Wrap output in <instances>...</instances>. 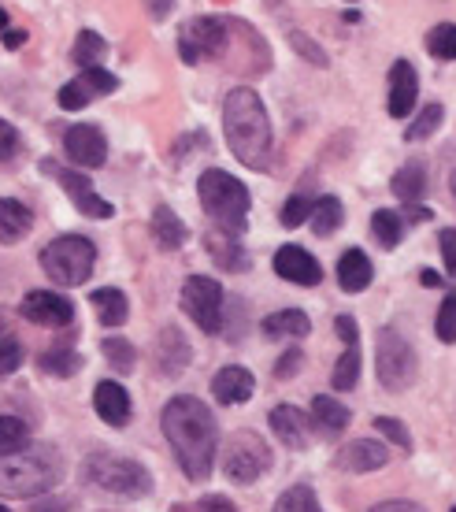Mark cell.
<instances>
[{
  "instance_id": "52",
  "label": "cell",
  "mask_w": 456,
  "mask_h": 512,
  "mask_svg": "<svg viewBox=\"0 0 456 512\" xmlns=\"http://www.w3.org/2000/svg\"><path fill=\"white\" fill-rule=\"evenodd\" d=\"M23 41H26L23 30H4V45H8V49H19Z\"/></svg>"
},
{
  "instance_id": "2",
  "label": "cell",
  "mask_w": 456,
  "mask_h": 512,
  "mask_svg": "<svg viewBox=\"0 0 456 512\" xmlns=\"http://www.w3.org/2000/svg\"><path fill=\"white\" fill-rule=\"evenodd\" d=\"M223 130H227L230 153L238 156L241 164L253 167V171L267 167V156H271V119H267L260 93L249 90V86L230 90L227 101H223Z\"/></svg>"
},
{
  "instance_id": "3",
  "label": "cell",
  "mask_w": 456,
  "mask_h": 512,
  "mask_svg": "<svg viewBox=\"0 0 456 512\" xmlns=\"http://www.w3.org/2000/svg\"><path fill=\"white\" fill-rule=\"evenodd\" d=\"M197 193H201V208L219 223V231L241 234L245 223H249V190L245 182H238L230 171H204L201 182H197Z\"/></svg>"
},
{
  "instance_id": "38",
  "label": "cell",
  "mask_w": 456,
  "mask_h": 512,
  "mask_svg": "<svg viewBox=\"0 0 456 512\" xmlns=\"http://www.w3.org/2000/svg\"><path fill=\"white\" fill-rule=\"evenodd\" d=\"M442 116H445V108H442V104H427V108L419 112L416 123H412V127L405 130V138H408V141H423V138H431L434 130L442 127Z\"/></svg>"
},
{
  "instance_id": "16",
  "label": "cell",
  "mask_w": 456,
  "mask_h": 512,
  "mask_svg": "<svg viewBox=\"0 0 456 512\" xmlns=\"http://www.w3.org/2000/svg\"><path fill=\"white\" fill-rule=\"evenodd\" d=\"M416 97H419V78H416V67L408 64V60H397L390 67V116L393 119H405L412 108H416Z\"/></svg>"
},
{
  "instance_id": "56",
  "label": "cell",
  "mask_w": 456,
  "mask_h": 512,
  "mask_svg": "<svg viewBox=\"0 0 456 512\" xmlns=\"http://www.w3.org/2000/svg\"><path fill=\"white\" fill-rule=\"evenodd\" d=\"M4 26H8V15H4V8H0V30H4Z\"/></svg>"
},
{
  "instance_id": "35",
  "label": "cell",
  "mask_w": 456,
  "mask_h": 512,
  "mask_svg": "<svg viewBox=\"0 0 456 512\" xmlns=\"http://www.w3.org/2000/svg\"><path fill=\"white\" fill-rule=\"evenodd\" d=\"M93 97H97V90L86 82V75H78V78H71L67 86H60V108H64V112H78V108H86Z\"/></svg>"
},
{
  "instance_id": "54",
  "label": "cell",
  "mask_w": 456,
  "mask_h": 512,
  "mask_svg": "<svg viewBox=\"0 0 456 512\" xmlns=\"http://www.w3.org/2000/svg\"><path fill=\"white\" fill-rule=\"evenodd\" d=\"M67 501H52V505H34V512H64Z\"/></svg>"
},
{
  "instance_id": "12",
  "label": "cell",
  "mask_w": 456,
  "mask_h": 512,
  "mask_svg": "<svg viewBox=\"0 0 456 512\" xmlns=\"http://www.w3.org/2000/svg\"><path fill=\"white\" fill-rule=\"evenodd\" d=\"M19 312H23L30 323H38V327H67V323L75 320L71 297L52 294V290H34V294H26Z\"/></svg>"
},
{
  "instance_id": "51",
  "label": "cell",
  "mask_w": 456,
  "mask_h": 512,
  "mask_svg": "<svg viewBox=\"0 0 456 512\" xmlns=\"http://www.w3.org/2000/svg\"><path fill=\"white\" fill-rule=\"evenodd\" d=\"M401 216H405V223H423V219H431L434 212L431 208H419V205H408L405 212H401Z\"/></svg>"
},
{
  "instance_id": "47",
  "label": "cell",
  "mask_w": 456,
  "mask_h": 512,
  "mask_svg": "<svg viewBox=\"0 0 456 512\" xmlns=\"http://www.w3.org/2000/svg\"><path fill=\"white\" fill-rule=\"evenodd\" d=\"M334 331H338V338H342L345 346H356V338H360L353 316H338V320H334Z\"/></svg>"
},
{
  "instance_id": "9",
  "label": "cell",
  "mask_w": 456,
  "mask_h": 512,
  "mask_svg": "<svg viewBox=\"0 0 456 512\" xmlns=\"http://www.w3.org/2000/svg\"><path fill=\"white\" fill-rule=\"evenodd\" d=\"M182 308L204 334L223 331V286L208 275H190L182 286Z\"/></svg>"
},
{
  "instance_id": "1",
  "label": "cell",
  "mask_w": 456,
  "mask_h": 512,
  "mask_svg": "<svg viewBox=\"0 0 456 512\" xmlns=\"http://www.w3.org/2000/svg\"><path fill=\"white\" fill-rule=\"evenodd\" d=\"M160 423H164V435L171 442V449H175L182 472L190 475L193 483H204L216 468L219 453V431L212 409L197 397L178 394L164 405Z\"/></svg>"
},
{
  "instance_id": "46",
  "label": "cell",
  "mask_w": 456,
  "mask_h": 512,
  "mask_svg": "<svg viewBox=\"0 0 456 512\" xmlns=\"http://www.w3.org/2000/svg\"><path fill=\"white\" fill-rule=\"evenodd\" d=\"M301 349H290V353H286V357L279 360V364H275V379H293V375L301 372Z\"/></svg>"
},
{
  "instance_id": "5",
  "label": "cell",
  "mask_w": 456,
  "mask_h": 512,
  "mask_svg": "<svg viewBox=\"0 0 456 512\" xmlns=\"http://www.w3.org/2000/svg\"><path fill=\"white\" fill-rule=\"evenodd\" d=\"M86 479L101 494H112V498H145L152 490V475L141 468L138 461L130 457H112V453H89L86 461Z\"/></svg>"
},
{
  "instance_id": "21",
  "label": "cell",
  "mask_w": 456,
  "mask_h": 512,
  "mask_svg": "<svg viewBox=\"0 0 456 512\" xmlns=\"http://www.w3.org/2000/svg\"><path fill=\"white\" fill-rule=\"evenodd\" d=\"M312 423L319 427L323 438H338L345 427H349V409H345L338 397L319 394L316 401H312Z\"/></svg>"
},
{
  "instance_id": "49",
  "label": "cell",
  "mask_w": 456,
  "mask_h": 512,
  "mask_svg": "<svg viewBox=\"0 0 456 512\" xmlns=\"http://www.w3.org/2000/svg\"><path fill=\"white\" fill-rule=\"evenodd\" d=\"M368 512H423V509H419L416 501H382V505H375Z\"/></svg>"
},
{
  "instance_id": "8",
  "label": "cell",
  "mask_w": 456,
  "mask_h": 512,
  "mask_svg": "<svg viewBox=\"0 0 456 512\" xmlns=\"http://www.w3.org/2000/svg\"><path fill=\"white\" fill-rule=\"evenodd\" d=\"M271 468V449L260 435L253 431H238V435L227 438V449H223V475L230 483H241L249 487L260 475Z\"/></svg>"
},
{
  "instance_id": "53",
  "label": "cell",
  "mask_w": 456,
  "mask_h": 512,
  "mask_svg": "<svg viewBox=\"0 0 456 512\" xmlns=\"http://www.w3.org/2000/svg\"><path fill=\"white\" fill-rule=\"evenodd\" d=\"M419 282H423V286H442V275H438V271H431V268H423V271H419Z\"/></svg>"
},
{
  "instance_id": "23",
  "label": "cell",
  "mask_w": 456,
  "mask_h": 512,
  "mask_svg": "<svg viewBox=\"0 0 456 512\" xmlns=\"http://www.w3.org/2000/svg\"><path fill=\"white\" fill-rule=\"evenodd\" d=\"M390 190L405 201V205H416L419 197L427 193V164L423 160H408L405 167H397Z\"/></svg>"
},
{
  "instance_id": "40",
  "label": "cell",
  "mask_w": 456,
  "mask_h": 512,
  "mask_svg": "<svg viewBox=\"0 0 456 512\" xmlns=\"http://www.w3.org/2000/svg\"><path fill=\"white\" fill-rule=\"evenodd\" d=\"M312 205H316V201H308V197H304V193H297V197H290V201H286V205H282V227H301L304 219H312Z\"/></svg>"
},
{
  "instance_id": "18",
  "label": "cell",
  "mask_w": 456,
  "mask_h": 512,
  "mask_svg": "<svg viewBox=\"0 0 456 512\" xmlns=\"http://www.w3.org/2000/svg\"><path fill=\"white\" fill-rule=\"evenodd\" d=\"M253 390H256L253 372H245L238 364L216 372V379H212V394H216L219 405H245V401L253 397Z\"/></svg>"
},
{
  "instance_id": "57",
  "label": "cell",
  "mask_w": 456,
  "mask_h": 512,
  "mask_svg": "<svg viewBox=\"0 0 456 512\" xmlns=\"http://www.w3.org/2000/svg\"><path fill=\"white\" fill-rule=\"evenodd\" d=\"M0 512H8V509H4V505H0Z\"/></svg>"
},
{
  "instance_id": "33",
  "label": "cell",
  "mask_w": 456,
  "mask_h": 512,
  "mask_svg": "<svg viewBox=\"0 0 456 512\" xmlns=\"http://www.w3.org/2000/svg\"><path fill=\"white\" fill-rule=\"evenodd\" d=\"M275 512H323V509H319L316 490L301 483V487H290L279 501H275Z\"/></svg>"
},
{
  "instance_id": "27",
  "label": "cell",
  "mask_w": 456,
  "mask_h": 512,
  "mask_svg": "<svg viewBox=\"0 0 456 512\" xmlns=\"http://www.w3.org/2000/svg\"><path fill=\"white\" fill-rule=\"evenodd\" d=\"M208 253H212V260H216L219 268H230V271H241L245 264H249L238 245V234H227V231L208 234Z\"/></svg>"
},
{
  "instance_id": "58",
  "label": "cell",
  "mask_w": 456,
  "mask_h": 512,
  "mask_svg": "<svg viewBox=\"0 0 456 512\" xmlns=\"http://www.w3.org/2000/svg\"><path fill=\"white\" fill-rule=\"evenodd\" d=\"M453 512H456V509H453Z\"/></svg>"
},
{
  "instance_id": "39",
  "label": "cell",
  "mask_w": 456,
  "mask_h": 512,
  "mask_svg": "<svg viewBox=\"0 0 456 512\" xmlns=\"http://www.w3.org/2000/svg\"><path fill=\"white\" fill-rule=\"evenodd\" d=\"M434 331H438V338H442L445 346H453L456 342V290H449V297H445L442 308H438Z\"/></svg>"
},
{
  "instance_id": "31",
  "label": "cell",
  "mask_w": 456,
  "mask_h": 512,
  "mask_svg": "<svg viewBox=\"0 0 456 512\" xmlns=\"http://www.w3.org/2000/svg\"><path fill=\"white\" fill-rule=\"evenodd\" d=\"M104 49H108V45H104V38L97 30H82L75 41V64L82 67V71H86V67H101L97 60L104 56Z\"/></svg>"
},
{
  "instance_id": "43",
  "label": "cell",
  "mask_w": 456,
  "mask_h": 512,
  "mask_svg": "<svg viewBox=\"0 0 456 512\" xmlns=\"http://www.w3.org/2000/svg\"><path fill=\"white\" fill-rule=\"evenodd\" d=\"M82 75H86V82H89V86H93L97 93H112V90H119V78H115L112 71H104V67H86Z\"/></svg>"
},
{
  "instance_id": "55",
  "label": "cell",
  "mask_w": 456,
  "mask_h": 512,
  "mask_svg": "<svg viewBox=\"0 0 456 512\" xmlns=\"http://www.w3.org/2000/svg\"><path fill=\"white\" fill-rule=\"evenodd\" d=\"M449 186H453V201H456V171L449 175Z\"/></svg>"
},
{
  "instance_id": "15",
  "label": "cell",
  "mask_w": 456,
  "mask_h": 512,
  "mask_svg": "<svg viewBox=\"0 0 456 512\" xmlns=\"http://www.w3.org/2000/svg\"><path fill=\"white\" fill-rule=\"evenodd\" d=\"M334 464H338L342 472H353V475L379 472V468L390 464V449L382 446V442H371V438H356V442L338 449Z\"/></svg>"
},
{
  "instance_id": "44",
  "label": "cell",
  "mask_w": 456,
  "mask_h": 512,
  "mask_svg": "<svg viewBox=\"0 0 456 512\" xmlns=\"http://www.w3.org/2000/svg\"><path fill=\"white\" fill-rule=\"evenodd\" d=\"M438 245H442V260H445V271L456 275V227H445L438 234Z\"/></svg>"
},
{
  "instance_id": "28",
  "label": "cell",
  "mask_w": 456,
  "mask_h": 512,
  "mask_svg": "<svg viewBox=\"0 0 456 512\" xmlns=\"http://www.w3.org/2000/svg\"><path fill=\"white\" fill-rule=\"evenodd\" d=\"M371 231H375L382 249H397L401 238H405V216L393 212V208H379V212L371 216Z\"/></svg>"
},
{
  "instance_id": "25",
  "label": "cell",
  "mask_w": 456,
  "mask_h": 512,
  "mask_svg": "<svg viewBox=\"0 0 456 512\" xmlns=\"http://www.w3.org/2000/svg\"><path fill=\"white\" fill-rule=\"evenodd\" d=\"M152 238H156L160 249H182L186 238H190V231H186V223H182L171 208L160 205L156 212H152Z\"/></svg>"
},
{
  "instance_id": "14",
  "label": "cell",
  "mask_w": 456,
  "mask_h": 512,
  "mask_svg": "<svg viewBox=\"0 0 456 512\" xmlns=\"http://www.w3.org/2000/svg\"><path fill=\"white\" fill-rule=\"evenodd\" d=\"M275 275H282L293 286H319L323 268H319L316 256L301 249V245H282L279 253H275Z\"/></svg>"
},
{
  "instance_id": "37",
  "label": "cell",
  "mask_w": 456,
  "mask_h": 512,
  "mask_svg": "<svg viewBox=\"0 0 456 512\" xmlns=\"http://www.w3.org/2000/svg\"><path fill=\"white\" fill-rule=\"evenodd\" d=\"M104 357L112 360L115 368H119V372L127 375V372H134V364H138V349L130 346V342H123V338H104Z\"/></svg>"
},
{
  "instance_id": "41",
  "label": "cell",
  "mask_w": 456,
  "mask_h": 512,
  "mask_svg": "<svg viewBox=\"0 0 456 512\" xmlns=\"http://www.w3.org/2000/svg\"><path fill=\"white\" fill-rule=\"evenodd\" d=\"M375 427H379L382 435L390 438L401 453H412V435L405 431V423H401V420H393V416H379V420H375Z\"/></svg>"
},
{
  "instance_id": "42",
  "label": "cell",
  "mask_w": 456,
  "mask_h": 512,
  "mask_svg": "<svg viewBox=\"0 0 456 512\" xmlns=\"http://www.w3.org/2000/svg\"><path fill=\"white\" fill-rule=\"evenodd\" d=\"M23 364V346L15 338H0V375H12Z\"/></svg>"
},
{
  "instance_id": "20",
  "label": "cell",
  "mask_w": 456,
  "mask_h": 512,
  "mask_svg": "<svg viewBox=\"0 0 456 512\" xmlns=\"http://www.w3.org/2000/svg\"><path fill=\"white\" fill-rule=\"evenodd\" d=\"M30 227H34L30 208L23 201H15V197H0V242L15 245L19 238L30 234Z\"/></svg>"
},
{
  "instance_id": "11",
  "label": "cell",
  "mask_w": 456,
  "mask_h": 512,
  "mask_svg": "<svg viewBox=\"0 0 456 512\" xmlns=\"http://www.w3.org/2000/svg\"><path fill=\"white\" fill-rule=\"evenodd\" d=\"M41 171H45V175H52V179L64 186V193L71 197V205H75L82 216H89V219H108V216H112V205L104 201L101 193L93 190V182H89L82 171H71V167L52 164V160H45V164H41Z\"/></svg>"
},
{
  "instance_id": "34",
  "label": "cell",
  "mask_w": 456,
  "mask_h": 512,
  "mask_svg": "<svg viewBox=\"0 0 456 512\" xmlns=\"http://www.w3.org/2000/svg\"><path fill=\"white\" fill-rule=\"evenodd\" d=\"M427 52L434 60H456V26L453 23H438L427 34Z\"/></svg>"
},
{
  "instance_id": "29",
  "label": "cell",
  "mask_w": 456,
  "mask_h": 512,
  "mask_svg": "<svg viewBox=\"0 0 456 512\" xmlns=\"http://www.w3.org/2000/svg\"><path fill=\"white\" fill-rule=\"evenodd\" d=\"M342 219H345V212H342V201L338 197H319L316 205H312V231L319 234V238H327V234H334L338 227H342Z\"/></svg>"
},
{
  "instance_id": "45",
  "label": "cell",
  "mask_w": 456,
  "mask_h": 512,
  "mask_svg": "<svg viewBox=\"0 0 456 512\" xmlns=\"http://www.w3.org/2000/svg\"><path fill=\"white\" fill-rule=\"evenodd\" d=\"M15 149H19V130L8 119H0V160H8Z\"/></svg>"
},
{
  "instance_id": "6",
  "label": "cell",
  "mask_w": 456,
  "mask_h": 512,
  "mask_svg": "<svg viewBox=\"0 0 456 512\" xmlns=\"http://www.w3.org/2000/svg\"><path fill=\"white\" fill-rule=\"evenodd\" d=\"M41 268L60 286H82L97 268V245L82 234H64L41 249Z\"/></svg>"
},
{
  "instance_id": "50",
  "label": "cell",
  "mask_w": 456,
  "mask_h": 512,
  "mask_svg": "<svg viewBox=\"0 0 456 512\" xmlns=\"http://www.w3.org/2000/svg\"><path fill=\"white\" fill-rule=\"evenodd\" d=\"M201 512H238V509H234L227 498H204L201 501Z\"/></svg>"
},
{
  "instance_id": "4",
  "label": "cell",
  "mask_w": 456,
  "mask_h": 512,
  "mask_svg": "<svg viewBox=\"0 0 456 512\" xmlns=\"http://www.w3.org/2000/svg\"><path fill=\"white\" fill-rule=\"evenodd\" d=\"M60 464L49 449L38 453H0V498H38L56 487Z\"/></svg>"
},
{
  "instance_id": "36",
  "label": "cell",
  "mask_w": 456,
  "mask_h": 512,
  "mask_svg": "<svg viewBox=\"0 0 456 512\" xmlns=\"http://www.w3.org/2000/svg\"><path fill=\"white\" fill-rule=\"evenodd\" d=\"M41 368L49 375H60V379H67V375H75L78 368H82V357H78L75 349H52V353H45L41 357Z\"/></svg>"
},
{
  "instance_id": "30",
  "label": "cell",
  "mask_w": 456,
  "mask_h": 512,
  "mask_svg": "<svg viewBox=\"0 0 456 512\" xmlns=\"http://www.w3.org/2000/svg\"><path fill=\"white\" fill-rule=\"evenodd\" d=\"M356 379H360V349L349 346L338 357V364H334V375H330V383H334V390H353Z\"/></svg>"
},
{
  "instance_id": "48",
  "label": "cell",
  "mask_w": 456,
  "mask_h": 512,
  "mask_svg": "<svg viewBox=\"0 0 456 512\" xmlns=\"http://www.w3.org/2000/svg\"><path fill=\"white\" fill-rule=\"evenodd\" d=\"M290 41H293V45H297V49L304 52V56H312V60H316L319 67L327 64V52H323V49H316V45H312V41H304V34H290Z\"/></svg>"
},
{
  "instance_id": "24",
  "label": "cell",
  "mask_w": 456,
  "mask_h": 512,
  "mask_svg": "<svg viewBox=\"0 0 456 512\" xmlns=\"http://www.w3.org/2000/svg\"><path fill=\"white\" fill-rule=\"evenodd\" d=\"M260 331L267 338H304V334L312 331V320L304 316L301 308H282V312H271L264 323H260Z\"/></svg>"
},
{
  "instance_id": "19",
  "label": "cell",
  "mask_w": 456,
  "mask_h": 512,
  "mask_svg": "<svg viewBox=\"0 0 456 512\" xmlns=\"http://www.w3.org/2000/svg\"><path fill=\"white\" fill-rule=\"evenodd\" d=\"M93 409H97V416H101L104 423L123 427V423L130 420V394L119 383L104 379V383H97V390H93Z\"/></svg>"
},
{
  "instance_id": "10",
  "label": "cell",
  "mask_w": 456,
  "mask_h": 512,
  "mask_svg": "<svg viewBox=\"0 0 456 512\" xmlns=\"http://www.w3.org/2000/svg\"><path fill=\"white\" fill-rule=\"evenodd\" d=\"M223 49H227V23H223V19L197 15V19L182 23V30H178V52H182L186 64L216 60Z\"/></svg>"
},
{
  "instance_id": "13",
  "label": "cell",
  "mask_w": 456,
  "mask_h": 512,
  "mask_svg": "<svg viewBox=\"0 0 456 512\" xmlns=\"http://www.w3.org/2000/svg\"><path fill=\"white\" fill-rule=\"evenodd\" d=\"M64 149L78 167H101L108 160V138L97 123H78L64 134Z\"/></svg>"
},
{
  "instance_id": "22",
  "label": "cell",
  "mask_w": 456,
  "mask_h": 512,
  "mask_svg": "<svg viewBox=\"0 0 456 512\" xmlns=\"http://www.w3.org/2000/svg\"><path fill=\"white\" fill-rule=\"evenodd\" d=\"M371 260L360 249H349V253H342V260H338V286H342L345 294H360V290H368L371 286Z\"/></svg>"
},
{
  "instance_id": "32",
  "label": "cell",
  "mask_w": 456,
  "mask_h": 512,
  "mask_svg": "<svg viewBox=\"0 0 456 512\" xmlns=\"http://www.w3.org/2000/svg\"><path fill=\"white\" fill-rule=\"evenodd\" d=\"M30 431L19 416H0V453H23Z\"/></svg>"
},
{
  "instance_id": "17",
  "label": "cell",
  "mask_w": 456,
  "mask_h": 512,
  "mask_svg": "<svg viewBox=\"0 0 456 512\" xmlns=\"http://www.w3.org/2000/svg\"><path fill=\"white\" fill-rule=\"evenodd\" d=\"M271 431H275V438H279L282 446L290 449H304L312 442V423H308V416L301 409H293V405L271 409Z\"/></svg>"
},
{
  "instance_id": "26",
  "label": "cell",
  "mask_w": 456,
  "mask_h": 512,
  "mask_svg": "<svg viewBox=\"0 0 456 512\" xmlns=\"http://www.w3.org/2000/svg\"><path fill=\"white\" fill-rule=\"evenodd\" d=\"M89 305L97 308V316H101L104 327H123V323H127V316H130L127 294H123V290H115V286L93 290V297H89Z\"/></svg>"
},
{
  "instance_id": "7",
  "label": "cell",
  "mask_w": 456,
  "mask_h": 512,
  "mask_svg": "<svg viewBox=\"0 0 456 512\" xmlns=\"http://www.w3.org/2000/svg\"><path fill=\"white\" fill-rule=\"evenodd\" d=\"M375 372H379V383L393 394H401L416 383L419 360L416 349L408 346L405 334H397L393 327L379 331V342H375Z\"/></svg>"
}]
</instances>
